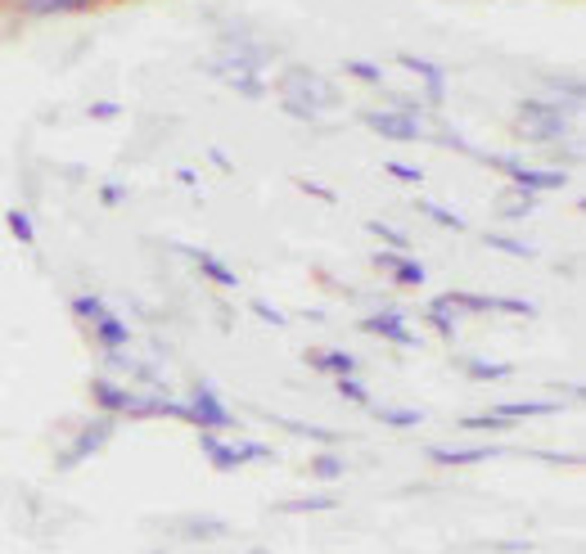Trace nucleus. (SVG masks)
<instances>
[{"instance_id":"f03ea898","label":"nucleus","mask_w":586,"mask_h":554,"mask_svg":"<svg viewBox=\"0 0 586 554\" xmlns=\"http://www.w3.org/2000/svg\"><path fill=\"white\" fill-rule=\"evenodd\" d=\"M514 131L523 140H560L568 131V113L560 105H542V99H528L514 113Z\"/></svg>"},{"instance_id":"f704fd0d","label":"nucleus","mask_w":586,"mask_h":554,"mask_svg":"<svg viewBox=\"0 0 586 554\" xmlns=\"http://www.w3.org/2000/svg\"><path fill=\"white\" fill-rule=\"evenodd\" d=\"M506 424H510V420H501L497 411H492V415H469V420H465V428H506Z\"/></svg>"},{"instance_id":"b1692460","label":"nucleus","mask_w":586,"mask_h":554,"mask_svg":"<svg viewBox=\"0 0 586 554\" xmlns=\"http://www.w3.org/2000/svg\"><path fill=\"white\" fill-rule=\"evenodd\" d=\"M420 213L433 217L443 230H465V217H460V213H447V208H437V204H420Z\"/></svg>"},{"instance_id":"aec40b11","label":"nucleus","mask_w":586,"mask_h":554,"mask_svg":"<svg viewBox=\"0 0 586 554\" xmlns=\"http://www.w3.org/2000/svg\"><path fill=\"white\" fill-rule=\"evenodd\" d=\"M452 312H456V307H447L443 297L428 302V321H433V329H437V334H447V338L456 334V316H452Z\"/></svg>"},{"instance_id":"c85d7f7f","label":"nucleus","mask_w":586,"mask_h":554,"mask_svg":"<svg viewBox=\"0 0 586 554\" xmlns=\"http://www.w3.org/2000/svg\"><path fill=\"white\" fill-rule=\"evenodd\" d=\"M366 230H370V235H379L383 243H393V248H406V235H402V230H393V226H383V221H366Z\"/></svg>"},{"instance_id":"423d86ee","label":"nucleus","mask_w":586,"mask_h":554,"mask_svg":"<svg viewBox=\"0 0 586 554\" xmlns=\"http://www.w3.org/2000/svg\"><path fill=\"white\" fill-rule=\"evenodd\" d=\"M208 73H213L217 82H226V86L243 90L249 99H262V95H267V82H258V73H253V68H243V64H235V59H226V55L208 59Z\"/></svg>"},{"instance_id":"bb28decb","label":"nucleus","mask_w":586,"mask_h":554,"mask_svg":"<svg viewBox=\"0 0 586 554\" xmlns=\"http://www.w3.org/2000/svg\"><path fill=\"white\" fill-rule=\"evenodd\" d=\"M487 243L501 248V253H514V258H532V248L519 243V239H510V235H487Z\"/></svg>"},{"instance_id":"20e7f679","label":"nucleus","mask_w":586,"mask_h":554,"mask_svg":"<svg viewBox=\"0 0 586 554\" xmlns=\"http://www.w3.org/2000/svg\"><path fill=\"white\" fill-rule=\"evenodd\" d=\"M361 122L388 140H420L424 127H420V113H402V109H366Z\"/></svg>"},{"instance_id":"39448f33","label":"nucleus","mask_w":586,"mask_h":554,"mask_svg":"<svg viewBox=\"0 0 586 554\" xmlns=\"http://www.w3.org/2000/svg\"><path fill=\"white\" fill-rule=\"evenodd\" d=\"M109 437H113V420H95V424H86V428H82V437H77V442L64 450L59 469H73V465L90 460L95 450H105V446H109Z\"/></svg>"},{"instance_id":"7ed1b4c3","label":"nucleus","mask_w":586,"mask_h":554,"mask_svg":"<svg viewBox=\"0 0 586 554\" xmlns=\"http://www.w3.org/2000/svg\"><path fill=\"white\" fill-rule=\"evenodd\" d=\"M185 406H189V424H199L204 433H217V428H230V424H235V415L221 406V397H217L208 383L194 388V397L185 401Z\"/></svg>"},{"instance_id":"c756f323","label":"nucleus","mask_w":586,"mask_h":554,"mask_svg":"<svg viewBox=\"0 0 586 554\" xmlns=\"http://www.w3.org/2000/svg\"><path fill=\"white\" fill-rule=\"evenodd\" d=\"M393 280L398 284H424V267L420 262H398L393 267Z\"/></svg>"},{"instance_id":"9b49d317","label":"nucleus","mask_w":586,"mask_h":554,"mask_svg":"<svg viewBox=\"0 0 586 554\" xmlns=\"http://www.w3.org/2000/svg\"><path fill=\"white\" fill-rule=\"evenodd\" d=\"M181 253H189L194 262H199V271H204L208 280H217L221 289H235V284H239V275H235L230 267H221V262H217L213 253H204V248H185V243H181Z\"/></svg>"},{"instance_id":"4be33fe9","label":"nucleus","mask_w":586,"mask_h":554,"mask_svg":"<svg viewBox=\"0 0 586 554\" xmlns=\"http://www.w3.org/2000/svg\"><path fill=\"white\" fill-rule=\"evenodd\" d=\"M73 312H77V316H86V321H100V316H109L105 297H95V293H82V297H73Z\"/></svg>"},{"instance_id":"4468645a","label":"nucleus","mask_w":586,"mask_h":554,"mask_svg":"<svg viewBox=\"0 0 586 554\" xmlns=\"http://www.w3.org/2000/svg\"><path fill=\"white\" fill-rule=\"evenodd\" d=\"M90 392H95V401H100L105 411H127V401H131V392L118 388V383H109V379H95Z\"/></svg>"},{"instance_id":"cd10ccee","label":"nucleus","mask_w":586,"mask_h":554,"mask_svg":"<svg viewBox=\"0 0 586 554\" xmlns=\"http://www.w3.org/2000/svg\"><path fill=\"white\" fill-rule=\"evenodd\" d=\"M344 68H348V73H352V77H361V82H366V86H379V82H383V73H379V68H375V64H366V59H348V64H344Z\"/></svg>"},{"instance_id":"ddd939ff","label":"nucleus","mask_w":586,"mask_h":554,"mask_svg":"<svg viewBox=\"0 0 586 554\" xmlns=\"http://www.w3.org/2000/svg\"><path fill=\"white\" fill-rule=\"evenodd\" d=\"M199 450L208 456V465L217 469V474H230L239 460H235V446H226L221 437H213V433H199Z\"/></svg>"},{"instance_id":"6ab92c4d","label":"nucleus","mask_w":586,"mask_h":554,"mask_svg":"<svg viewBox=\"0 0 586 554\" xmlns=\"http://www.w3.org/2000/svg\"><path fill=\"white\" fill-rule=\"evenodd\" d=\"M90 0H23L28 14H64V10H86Z\"/></svg>"},{"instance_id":"a19ab883","label":"nucleus","mask_w":586,"mask_h":554,"mask_svg":"<svg viewBox=\"0 0 586 554\" xmlns=\"http://www.w3.org/2000/svg\"><path fill=\"white\" fill-rule=\"evenodd\" d=\"M154 554H167V550H154Z\"/></svg>"},{"instance_id":"0eeeda50","label":"nucleus","mask_w":586,"mask_h":554,"mask_svg":"<svg viewBox=\"0 0 586 554\" xmlns=\"http://www.w3.org/2000/svg\"><path fill=\"white\" fill-rule=\"evenodd\" d=\"M361 329H366V334H379V338H388V343H398V347H415V343H420V338L402 325V312H375V316L361 321Z\"/></svg>"},{"instance_id":"473e14b6","label":"nucleus","mask_w":586,"mask_h":554,"mask_svg":"<svg viewBox=\"0 0 586 554\" xmlns=\"http://www.w3.org/2000/svg\"><path fill=\"white\" fill-rule=\"evenodd\" d=\"M235 460H239V465H243V460H271V450L258 446V442H243V446H235Z\"/></svg>"},{"instance_id":"f8f14e48","label":"nucleus","mask_w":586,"mask_h":554,"mask_svg":"<svg viewBox=\"0 0 586 554\" xmlns=\"http://www.w3.org/2000/svg\"><path fill=\"white\" fill-rule=\"evenodd\" d=\"M307 361H312L316 370L338 374V379H352V374H357V357H352V351H312Z\"/></svg>"},{"instance_id":"5701e85b","label":"nucleus","mask_w":586,"mask_h":554,"mask_svg":"<svg viewBox=\"0 0 586 554\" xmlns=\"http://www.w3.org/2000/svg\"><path fill=\"white\" fill-rule=\"evenodd\" d=\"M6 221H10V235H14L19 243H32V239H36V230H32V217H28L23 208H10V213H6Z\"/></svg>"},{"instance_id":"58836bf2","label":"nucleus","mask_w":586,"mask_h":554,"mask_svg":"<svg viewBox=\"0 0 586 554\" xmlns=\"http://www.w3.org/2000/svg\"><path fill=\"white\" fill-rule=\"evenodd\" d=\"M100 198H105V204H122L127 189H122V185H105V189H100Z\"/></svg>"},{"instance_id":"412c9836","label":"nucleus","mask_w":586,"mask_h":554,"mask_svg":"<svg viewBox=\"0 0 586 554\" xmlns=\"http://www.w3.org/2000/svg\"><path fill=\"white\" fill-rule=\"evenodd\" d=\"M312 474H316V478H325V482H334V478H344V474H348V465L338 460L334 450H325V456H316V460H312Z\"/></svg>"},{"instance_id":"7c9ffc66","label":"nucleus","mask_w":586,"mask_h":554,"mask_svg":"<svg viewBox=\"0 0 586 554\" xmlns=\"http://www.w3.org/2000/svg\"><path fill=\"white\" fill-rule=\"evenodd\" d=\"M510 221H523L532 213V194H519V198H506V208H501Z\"/></svg>"},{"instance_id":"e433bc0d","label":"nucleus","mask_w":586,"mask_h":554,"mask_svg":"<svg viewBox=\"0 0 586 554\" xmlns=\"http://www.w3.org/2000/svg\"><path fill=\"white\" fill-rule=\"evenodd\" d=\"M299 189H303V194H316V198H325V204H334V189H325V185H316V181H299Z\"/></svg>"},{"instance_id":"2f4dec72","label":"nucleus","mask_w":586,"mask_h":554,"mask_svg":"<svg viewBox=\"0 0 586 554\" xmlns=\"http://www.w3.org/2000/svg\"><path fill=\"white\" fill-rule=\"evenodd\" d=\"M338 392H344L348 401H357V406H370V392H366L357 379H338Z\"/></svg>"},{"instance_id":"1a4fd4ad","label":"nucleus","mask_w":586,"mask_h":554,"mask_svg":"<svg viewBox=\"0 0 586 554\" xmlns=\"http://www.w3.org/2000/svg\"><path fill=\"white\" fill-rule=\"evenodd\" d=\"M402 68H406V73H415V77H424V86H428V99H433V105L447 95V82H443L447 73L437 68V64H428V59H415V55H402Z\"/></svg>"},{"instance_id":"4c0bfd02","label":"nucleus","mask_w":586,"mask_h":554,"mask_svg":"<svg viewBox=\"0 0 586 554\" xmlns=\"http://www.w3.org/2000/svg\"><path fill=\"white\" fill-rule=\"evenodd\" d=\"M122 109L118 105H109V99H105V105H90V118H100V122H109V118H118Z\"/></svg>"},{"instance_id":"6e6552de","label":"nucleus","mask_w":586,"mask_h":554,"mask_svg":"<svg viewBox=\"0 0 586 554\" xmlns=\"http://www.w3.org/2000/svg\"><path fill=\"white\" fill-rule=\"evenodd\" d=\"M428 456H433V465H482V460L501 456V446H433Z\"/></svg>"},{"instance_id":"a211bd4d","label":"nucleus","mask_w":586,"mask_h":554,"mask_svg":"<svg viewBox=\"0 0 586 554\" xmlns=\"http://www.w3.org/2000/svg\"><path fill=\"white\" fill-rule=\"evenodd\" d=\"M334 510V496H307V500H284L280 514H321Z\"/></svg>"},{"instance_id":"f257e3e1","label":"nucleus","mask_w":586,"mask_h":554,"mask_svg":"<svg viewBox=\"0 0 586 554\" xmlns=\"http://www.w3.org/2000/svg\"><path fill=\"white\" fill-rule=\"evenodd\" d=\"M275 99H280V109L289 113V118H299V122H307V118H321L325 109H338V86L329 82V77H321L316 68H303V64H293L280 82H275Z\"/></svg>"},{"instance_id":"c9c22d12","label":"nucleus","mask_w":586,"mask_h":554,"mask_svg":"<svg viewBox=\"0 0 586 554\" xmlns=\"http://www.w3.org/2000/svg\"><path fill=\"white\" fill-rule=\"evenodd\" d=\"M388 172L402 176V181H424V172L420 167H406V163H388Z\"/></svg>"},{"instance_id":"9d476101","label":"nucleus","mask_w":586,"mask_h":554,"mask_svg":"<svg viewBox=\"0 0 586 554\" xmlns=\"http://www.w3.org/2000/svg\"><path fill=\"white\" fill-rule=\"evenodd\" d=\"M564 401H506V406H497L501 420H532V415H560Z\"/></svg>"},{"instance_id":"f3484780","label":"nucleus","mask_w":586,"mask_h":554,"mask_svg":"<svg viewBox=\"0 0 586 554\" xmlns=\"http://www.w3.org/2000/svg\"><path fill=\"white\" fill-rule=\"evenodd\" d=\"M181 536H189V541L226 536V523H221V519H185V523H181Z\"/></svg>"},{"instance_id":"393cba45","label":"nucleus","mask_w":586,"mask_h":554,"mask_svg":"<svg viewBox=\"0 0 586 554\" xmlns=\"http://www.w3.org/2000/svg\"><path fill=\"white\" fill-rule=\"evenodd\" d=\"M465 374L469 379H506L510 366H492V361H465Z\"/></svg>"},{"instance_id":"2eb2a0df","label":"nucleus","mask_w":586,"mask_h":554,"mask_svg":"<svg viewBox=\"0 0 586 554\" xmlns=\"http://www.w3.org/2000/svg\"><path fill=\"white\" fill-rule=\"evenodd\" d=\"M95 334H100V343L113 351V347H122L127 338H131V329L118 321V316H100V321H95Z\"/></svg>"},{"instance_id":"72a5a7b5","label":"nucleus","mask_w":586,"mask_h":554,"mask_svg":"<svg viewBox=\"0 0 586 554\" xmlns=\"http://www.w3.org/2000/svg\"><path fill=\"white\" fill-rule=\"evenodd\" d=\"M253 316H258V321H267V325H275V329H284V325H289V321H284V312H275L271 302H253Z\"/></svg>"},{"instance_id":"a878e982","label":"nucleus","mask_w":586,"mask_h":554,"mask_svg":"<svg viewBox=\"0 0 586 554\" xmlns=\"http://www.w3.org/2000/svg\"><path fill=\"white\" fill-rule=\"evenodd\" d=\"M275 420V415H271ZM280 428H289V433H303V437H316V442H334V433L329 428H312V424H299V420H275Z\"/></svg>"},{"instance_id":"ea45409f","label":"nucleus","mask_w":586,"mask_h":554,"mask_svg":"<svg viewBox=\"0 0 586 554\" xmlns=\"http://www.w3.org/2000/svg\"><path fill=\"white\" fill-rule=\"evenodd\" d=\"M398 262H402V258H398V253H379V258H375V267H379V271H393V267H398Z\"/></svg>"},{"instance_id":"dca6fc26","label":"nucleus","mask_w":586,"mask_h":554,"mask_svg":"<svg viewBox=\"0 0 586 554\" xmlns=\"http://www.w3.org/2000/svg\"><path fill=\"white\" fill-rule=\"evenodd\" d=\"M375 420H379V424H393V428H415V424H424V411H398V406H375Z\"/></svg>"}]
</instances>
